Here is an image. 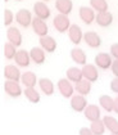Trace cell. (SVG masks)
<instances>
[{"mask_svg":"<svg viewBox=\"0 0 118 135\" xmlns=\"http://www.w3.org/2000/svg\"><path fill=\"white\" fill-rule=\"evenodd\" d=\"M53 25H54V28L57 30L58 32L60 33H64V32H68L69 27H71V21L68 18V16L65 14H57L55 18L53 20Z\"/></svg>","mask_w":118,"mask_h":135,"instance_id":"6da1fadb","label":"cell"},{"mask_svg":"<svg viewBox=\"0 0 118 135\" xmlns=\"http://www.w3.org/2000/svg\"><path fill=\"white\" fill-rule=\"evenodd\" d=\"M57 86H58L59 93L62 94V97H64V98H72L75 95L73 93H75L76 89L68 79H60L58 81V84H57Z\"/></svg>","mask_w":118,"mask_h":135,"instance_id":"7a4b0ae2","label":"cell"},{"mask_svg":"<svg viewBox=\"0 0 118 135\" xmlns=\"http://www.w3.org/2000/svg\"><path fill=\"white\" fill-rule=\"evenodd\" d=\"M16 21H17V23L19 26L27 28V27H30L32 25V21H33L32 13L28 9H19L17 12V14H16Z\"/></svg>","mask_w":118,"mask_h":135,"instance_id":"3957f363","label":"cell"},{"mask_svg":"<svg viewBox=\"0 0 118 135\" xmlns=\"http://www.w3.org/2000/svg\"><path fill=\"white\" fill-rule=\"evenodd\" d=\"M33 14H35V17L46 21L50 17L52 12H50V8L45 4V1L41 0V1H36L33 4Z\"/></svg>","mask_w":118,"mask_h":135,"instance_id":"277c9868","label":"cell"},{"mask_svg":"<svg viewBox=\"0 0 118 135\" xmlns=\"http://www.w3.org/2000/svg\"><path fill=\"white\" fill-rule=\"evenodd\" d=\"M4 90L12 98H18L23 93V90H22L21 85L18 84V81H12V80H7L4 83Z\"/></svg>","mask_w":118,"mask_h":135,"instance_id":"5b68a950","label":"cell"},{"mask_svg":"<svg viewBox=\"0 0 118 135\" xmlns=\"http://www.w3.org/2000/svg\"><path fill=\"white\" fill-rule=\"evenodd\" d=\"M112 55H110V53H105V52H101L96 54V57H95V64H96L98 68H100V70H108V68H110L112 67Z\"/></svg>","mask_w":118,"mask_h":135,"instance_id":"8992f818","label":"cell"},{"mask_svg":"<svg viewBox=\"0 0 118 135\" xmlns=\"http://www.w3.org/2000/svg\"><path fill=\"white\" fill-rule=\"evenodd\" d=\"M31 26H32L33 32H35V33L39 36V37L46 36V35H48V32H49V27H48L46 22H45V20H41V18L35 17Z\"/></svg>","mask_w":118,"mask_h":135,"instance_id":"52a82bcc","label":"cell"},{"mask_svg":"<svg viewBox=\"0 0 118 135\" xmlns=\"http://www.w3.org/2000/svg\"><path fill=\"white\" fill-rule=\"evenodd\" d=\"M87 100H86L85 95H81V94H76L71 98V107L72 109L76 111V112H84L87 107Z\"/></svg>","mask_w":118,"mask_h":135,"instance_id":"ba28073f","label":"cell"},{"mask_svg":"<svg viewBox=\"0 0 118 135\" xmlns=\"http://www.w3.org/2000/svg\"><path fill=\"white\" fill-rule=\"evenodd\" d=\"M78 14H80L81 21L84 22L85 25H91L93 22L96 20L95 11L91 7H81L80 11H78Z\"/></svg>","mask_w":118,"mask_h":135,"instance_id":"9c48e42d","label":"cell"},{"mask_svg":"<svg viewBox=\"0 0 118 135\" xmlns=\"http://www.w3.org/2000/svg\"><path fill=\"white\" fill-rule=\"evenodd\" d=\"M68 37L73 45H78L80 42L84 40V32L78 25H71L68 30Z\"/></svg>","mask_w":118,"mask_h":135,"instance_id":"30bf717a","label":"cell"},{"mask_svg":"<svg viewBox=\"0 0 118 135\" xmlns=\"http://www.w3.org/2000/svg\"><path fill=\"white\" fill-rule=\"evenodd\" d=\"M7 39L14 46H21L22 41H23L22 33L17 27H8V30H7Z\"/></svg>","mask_w":118,"mask_h":135,"instance_id":"8fae6325","label":"cell"},{"mask_svg":"<svg viewBox=\"0 0 118 135\" xmlns=\"http://www.w3.org/2000/svg\"><path fill=\"white\" fill-rule=\"evenodd\" d=\"M4 77L7 80H12V81H19L22 77V73L17 66H14V64H7L4 67Z\"/></svg>","mask_w":118,"mask_h":135,"instance_id":"7c38bea8","label":"cell"},{"mask_svg":"<svg viewBox=\"0 0 118 135\" xmlns=\"http://www.w3.org/2000/svg\"><path fill=\"white\" fill-rule=\"evenodd\" d=\"M84 41L93 49H96L101 45V39L95 31H87L84 33Z\"/></svg>","mask_w":118,"mask_h":135,"instance_id":"4fadbf2b","label":"cell"},{"mask_svg":"<svg viewBox=\"0 0 118 135\" xmlns=\"http://www.w3.org/2000/svg\"><path fill=\"white\" fill-rule=\"evenodd\" d=\"M82 73H84V79L91 81V83H95L99 79V72H98L96 66L94 64H85L82 67Z\"/></svg>","mask_w":118,"mask_h":135,"instance_id":"5bb4252c","label":"cell"},{"mask_svg":"<svg viewBox=\"0 0 118 135\" xmlns=\"http://www.w3.org/2000/svg\"><path fill=\"white\" fill-rule=\"evenodd\" d=\"M40 46L43 48L44 50L46 53H53L57 50V41H55V39L52 37V36H49V35H46V36H43V37H40Z\"/></svg>","mask_w":118,"mask_h":135,"instance_id":"9a60e30c","label":"cell"},{"mask_svg":"<svg viewBox=\"0 0 118 135\" xmlns=\"http://www.w3.org/2000/svg\"><path fill=\"white\" fill-rule=\"evenodd\" d=\"M14 61H16V64L19 66V67H28L32 59H31L30 52H27V50H24V49H21V50L17 52Z\"/></svg>","mask_w":118,"mask_h":135,"instance_id":"2e32d148","label":"cell"},{"mask_svg":"<svg viewBox=\"0 0 118 135\" xmlns=\"http://www.w3.org/2000/svg\"><path fill=\"white\" fill-rule=\"evenodd\" d=\"M84 114H85V117L90 122L100 120V108L98 107L96 104H89L86 107V109L84 111Z\"/></svg>","mask_w":118,"mask_h":135,"instance_id":"e0dca14e","label":"cell"},{"mask_svg":"<svg viewBox=\"0 0 118 135\" xmlns=\"http://www.w3.org/2000/svg\"><path fill=\"white\" fill-rule=\"evenodd\" d=\"M67 79L73 84L80 83L82 79H84V73H82V68H78V67H71L67 70L65 72Z\"/></svg>","mask_w":118,"mask_h":135,"instance_id":"ac0fdd59","label":"cell"},{"mask_svg":"<svg viewBox=\"0 0 118 135\" xmlns=\"http://www.w3.org/2000/svg\"><path fill=\"white\" fill-rule=\"evenodd\" d=\"M30 55H31V59L33 63L36 64H43L46 59V55H45V50H44L41 46H35L30 50Z\"/></svg>","mask_w":118,"mask_h":135,"instance_id":"d6986e66","label":"cell"},{"mask_svg":"<svg viewBox=\"0 0 118 135\" xmlns=\"http://www.w3.org/2000/svg\"><path fill=\"white\" fill-rule=\"evenodd\" d=\"M55 8L60 14L68 16L73 9L72 0H55Z\"/></svg>","mask_w":118,"mask_h":135,"instance_id":"ffe728a7","label":"cell"},{"mask_svg":"<svg viewBox=\"0 0 118 135\" xmlns=\"http://www.w3.org/2000/svg\"><path fill=\"white\" fill-rule=\"evenodd\" d=\"M96 23L100 27H109L113 22V14L110 12H100L96 14Z\"/></svg>","mask_w":118,"mask_h":135,"instance_id":"44dd1931","label":"cell"},{"mask_svg":"<svg viewBox=\"0 0 118 135\" xmlns=\"http://www.w3.org/2000/svg\"><path fill=\"white\" fill-rule=\"evenodd\" d=\"M21 83L26 88H35V85H36V83H39V80H37V76L35 75V72L27 71V72L22 73Z\"/></svg>","mask_w":118,"mask_h":135,"instance_id":"7402d4cb","label":"cell"},{"mask_svg":"<svg viewBox=\"0 0 118 135\" xmlns=\"http://www.w3.org/2000/svg\"><path fill=\"white\" fill-rule=\"evenodd\" d=\"M71 58L76 64H80V66L86 64V53L80 48H73L71 50Z\"/></svg>","mask_w":118,"mask_h":135,"instance_id":"603a6c76","label":"cell"},{"mask_svg":"<svg viewBox=\"0 0 118 135\" xmlns=\"http://www.w3.org/2000/svg\"><path fill=\"white\" fill-rule=\"evenodd\" d=\"M39 86H40V90L43 91L45 95H53L54 94V83L50 79H40L39 80Z\"/></svg>","mask_w":118,"mask_h":135,"instance_id":"cb8c5ba5","label":"cell"},{"mask_svg":"<svg viewBox=\"0 0 118 135\" xmlns=\"http://www.w3.org/2000/svg\"><path fill=\"white\" fill-rule=\"evenodd\" d=\"M99 104L105 112H114V99L109 95H100Z\"/></svg>","mask_w":118,"mask_h":135,"instance_id":"d4e9b609","label":"cell"},{"mask_svg":"<svg viewBox=\"0 0 118 135\" xmlns=\"http://www.w3.org/2000/svg\"><path fill=\"white\" fill-rule=\"evenodd\" d=\"M91 81H89V80H86V79H82L80 83L75 84V89L76 91L78 94H81V95H87V94L91 91Z\"/></svg>","mask_w":118,"mask_h":135,"instance_id":"484cf974","label":"cell"},{"mask_svg":"<svg viewBox=\"0 0 118 135\" xmlns=\"http://www.w3.org/2000/svg\"><path fill=\"white\" fill-rule=\"evenodd\" d=\"M103 122L105 125L107 130H109L112 134H118L117 118H114V117H112V116H105V117H103Z\"/></svg>","mask_w":118,"mask_h":135,"instance_id":"4316f807","label":"cell"},{"mask_svg":"<svg viewBox=\"0 0 118 135\" xmlns=\"http://www.w3.org/2000/svg\"><path fill=\"white\" fill-rule=\"evenodd\" d=\"M23 94L27 98V100L31 102V103H39L40 102V98H41L40 93L37 90H35V88H26Z\"/></svg>","mask_w":118,"mask_h":135,"instance_id":"83f0119b","label":"cell"},{"mask_svg":"<svg viewBox=\"0 0 118 135\" xmlns=\"http://www.w3.org/2000/svg\"><path fill=\"white\" fill-rule=\"evenodd\" d=\"M90 129L91 131L95 135H103L105 133V125L103 122V120H96V121H93L91 125H90Z\"/></svg>","mask_w":118,"mask_h":135,"instance_id":"f1b7e54d","label":"cell"},{"mask_svg":"<svg viewBox=\"0 0 118 135\" xmlns=\"http://www.w3.org/2000/svg\"><path fill=\"white\" fill-rule=\"evenodd\" d=\"M90 7L95 12H98V13L108 11L107 0H90Z\"/></svg>","mask_w":118,"mask_h":135,"instance_id":"f546056e","label":"cell"},{"mask_svg":"<svg viewBox=\"0 0 118 135\" xmlns=\"http://www.w3.org/2000/svg\"><path fill=\"white\" fill-rule=\"evenodd\" d=\"M17 52H18L17 46H14L9 41L4 44V57H5V59H14Z\"/></svg>","mask_w":118,"mask_h":135,"instance_id":"4dcf8cb0","label":"cell"},{"mask_svg":"<svg viewBox=\"0 0 118 135\" xmlns=\"http://www.w3.org/2000/svg\"><path fill=\"white\" fill-rule=\"evenodd\" d=\"M14 21V14L11 9H5L4 11V26L11 27V25Z\"/></svg>","mask_w":118,"mask_h":135,"instance_id":"1f68e13d","label":"cell"},{"mask_svg":"<svg viewBox=\"0 0 118 135\" xmlns=\"http://www.w3.org/2000/svg\"><path fill=\"white\" fill-rule=\"evenodd\" d=\"M110 55L114 58V59H118V42H114V44H112L110 45Z\"/></svg>","mask_w":118,"mask_h":135,"instance_id":"d6a6232c","label":"cell"},{"mask_svg":"<svg viewBox=\"0 0 118 135\" xmlns=\"http://www.w3.org/2000/svg\"><path fill=\"white\" fill-rule=\"evenodd\" d=\"M110 90L113 93L118 94V77H114L112 81H110Z\"/></svg>","mask_w":118,"mask_h":135,"instance_id":"836d02e7","label":"cell"},{"mask_svg":"<svg viewBox=\"0 0 118 135\" xmlns=\"http://www.w3.org/2000/svg\"><path fill=\"white\" fill-rule=\"evenodd\" d=\"M110 70H112V73H113L116 77H118V59H114V61H113Z\"/></svg>","mask_w":118,"mask_h":135,"instance_id":"e575fe53","label":"cell"},{"mask_svg":"<svg viewBox=\"0 0 118 135\" xmlns=\"http://www.w3.org/2000/svg\"><path fill=\"white\" fill-rule=\"evenodd\" d=\"M78 134L80 135H95L93 131H91L90 127H81L80 131H78Z\"/></svg>","mask_w":118,"mask_h":135,"instance_id":"d590c367","label":"cell"},{"mask_svg":"<svg viewBox=\"0 0 118 135\" xmlns=\"http://www.w3.org/2000/svg\"><path fill=\"white\" fill-rule=\"evenodd\" d=\"M114 112L118 114V97L114 98Z\"/></svg>","mask_w":118,"mask_h":135,"instance_id":"8d00e7d4","label":"cell"},{"mask_svg":"<svg viewBox=\"0 0 118 135\" xmlns=\"http://www.w3.org/2000/svg\"><path fill=\"white\" fill-rule=\"evenodd\" d=\"M43 1H50V0H43Z\"/></svg>","mask_w":118,"mask_h":135,"instance_id":"74e56055","label":"cell"},{"mask_svg":"<svg viewBox=\"0 0 118 135\" xmlns=\"http://www.w3.org/2000/svg\"><path fill=\"white\" fill-rule=\"evenodd\" d=\"M110 135H118V134H112V133H110Z\"/></svg>","mask_w":118,"mask_h":135,"instance_id":"f35d334b","label":"cell"},{"mask_svg":"<svg viewBox=\"0 0 118 135\" xmlns=\"http://www.w3.org/2000/svg\"><path fill=\"white\" fill-rule=\"evenodd\" d=\"M17 1H22V0H17Z\"/></svg>","mask_w":118,"mask_h":135,"instance_id":"ab89813d","label":"cell"},{"mask_svg":"<svg viewBox=\"0 0 118 135\" xmlns=\"http://www.w3.org/2000/svg\"><path fill=\"white\" fill-rule=\"evenodd\" d=\"M4 1H8V0H4Z\"/></svg>","mask_w":118,"mask_h":135,"instance_id":"60d3db41","label":"cell"}]
</instances>
